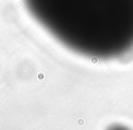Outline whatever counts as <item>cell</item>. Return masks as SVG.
Instances as JSON below:
<instances>
[{
  "label": "cell",
  "mask_w": 133,
  "mask_h": 130,
  "mask_svg": "<svg viewBox=\"0 0 133 130\" xmlns=\"http://www.w3.org/2000/svg\"><path fill=\"white\" fill-rule=\"evenodd\" d=\"M52 37L82 57L112 59L133 49V0H23Z\"/></svg>",
  "instance_id": "6da1fadb"
}]
</instances>
